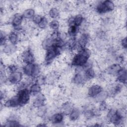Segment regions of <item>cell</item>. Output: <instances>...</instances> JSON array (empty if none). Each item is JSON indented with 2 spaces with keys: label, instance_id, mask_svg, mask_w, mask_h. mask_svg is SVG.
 <instances>
[{
  "label": "cell",
  "instance_id": "obj_1",
  "mask_svg": "<svg viewBox=\"0 0 127 127\" xmlns=\"http://www.w3.org/2000/svg\"><path fill=\"white\" fill-rule=\"evenodd\" d=\"M91 55V51L88 48H85L78 50L73 55L70 65L73 67L83 66L89 60Z\"/></svg>",
  "mask_w": 127,
  "mask_h": 127
},
{
  "label": "cell",
  "instance_id": "obj_2",
  "mask_svg": "<svg viewBox=\"0 0 127 127\" xmlns=\"http://www.w3.org/2000/svg\"><path fill=\"white\" fill-rule=\"evenodd\" d=\"M94 5V12L99 16L104 15L115 11L116 6L114 1L106 0L95 1Z\"/></svg>",
  "mask_w": 127,
  "mask_h": 127
},
{
  "label": "cell",
  "instance_id": "obj_3",
  "mask_svg": "<svg viewBox=\"0 0 127 127\" xmlns=\"http://www.w3.org/2000/svg\"><path fill=\"white\" fill-rule=\"evenodd\" d=\"M22 71L25 76L36 78L42 74V67L36 62L25 64L22 67Z\"/></svg>",
  "mask_w": 127,
  "mask_h": 127
},
{
  "label": "cell",
  "instance_id": "obj_4",
  "mask_svg": "<svg viewBox=\"0 0 127 127\" xmlns=\"http://www.w3.org/2000/svg\"><path fill=\"white\" fill-rule=\"evenodd\" d=\"M24 21L22 13L16 12L11 16L9 23L11 24L13 30L20 32L23 31Z\"/></svg>",
  "mask_w": 127,
  "mask_h": 127
},
{
  "label": "cell",
  "instance_id": "obj_5",
  "mask_svg": "<svg viewBox=\"0 0 127 127\" xmlns=\"http://www.w3.org/2000/svg\"><path fill=\"white\" fill-rule=\"evenodd\" d=\"M18 59L23 65L35 63V57L33 50L29 46L20 53L18 56Z\"/></svg>",
  "mask_w": 127,
  "mask_h": 127
},
{
  "label": "cell",
  "instance_id": "obj_6",
  "mask_svg": "<svg viewBox=\"0 0 127 127\" xmlns=\"http://www.w3.org/2000/svg\"><path fill=\"white\" fill-rule=\"evenodd\" d=\"M16 95L18 99L20 108L28 105V103L30 102L31 95L28 88L17 91Z\"/></svg>",
  "mask_w": 127,
  "mask_h": 127
},
{
  "label": "cell",
  "instance_id": "obj_7",
  "mask_svg": "<svg viewBox=\"0 0 127 127\" xmlns=\"http://www.w3.org/2000/svg\"><path fill=\"white\" fill-rule=\"evenodd\" d=\"M24 78V74L19 70L9 73L8 75V82L9 86H15Z\"/></svg>",
  "mask_w": 127,
  "mask_h": 127
},
{
  "label": "cell",
  "instance_id": "obj_8",
  "mask_svg": "<svg viewBox=\"0 0 127 127\" xmlns=\"http://www.w3.org/2000/svg\"><path fill=\"white\" fill-rule=\"evenodd\" d=\"M103 89V87L98 83L91 84L87 87L86 96L88 98L93 99Z\"/></svg>",
  "mask_w": 127,
  "mask_h": 127
},
{
  "label": "cell",
  "instance_id": "obj_9",
  "mask_svg": "<svg viewBox=\"0 0 127 127\" xmlns=\"http://www.w3.org/2000/svg\"><path fill=\"white\" fill-rule=\"evenodd\" d=\"M65 115L60 111H57L48 117V121L54 125H60L64 123Z\"/></svg>",
  "mask_w": 127,
  "mask_h": 127
},
{
  "label": "cell",
  "instance_id": "obj_10",
  "mask_svg": "<svg viewBox=\"0 0 127 127\" xmlns=\"http://www.w3.org/2000/svg\"><path fill=\"white\" fill-rule=\"evenodd\" d=\"M34 98L32 100V106L34 108H37L46 104L47 98V96L42 92L33 96Z\"/></svg>",
  "mask_w": 127,
  "mask_h": 127
},
{
  "label": "cell",
  "instance_id": "obj_11",
  "mask_svg": "<svg viewBox=\"0 0 127 127\" xmlns=\"http://www.w3.org/2000/svg\"><path fill=\"white\" fill-rule=\"evenodd\" d=\"M19 52L18 45L12 44L8 42L5 45L1 47V53L12 57Z\"/></svg>",
  "mask_w": 127,
  "mask_h": 127
},
{
  "label": "cell",
  "instance_id": "obj_12",
  "mask_svg": "<svg viewBox=\"0 0 127 127\" xmlns=\"http://www.w3.org/2000/svg\"><path fill=\"white\" fill-rule=\"evenodd\" d=\"M123 66L117 63H112L108 65L104 72L106 74L113 77H116L117 73Z\"/></svg>",
  "mask_w": 127,
  "mask_h": 127
},
{
  "label": "cell",
  "instance_id": "obj_13",
  "mask_svg": "<svg viewBox=\"0 0 127 127\" xmlns=\"http://www.w3.org/2000/svg\"><path fill=\"white\" fill-rule=\"evenodd\" d=\"M74 107V103L69 100L64 102L59 107V111L65 115H68Z\"/></svg>",
  "mask_w": 127,
  "mask_h": 127
},
{
  "label": "cell",
  "instance_id": "obj_14",
  "mask_svg": "<svg viewBox=\"0 0 127 127\" xmlns=\"http://www.w3.org/2000/svg\"><path fill=\"white\" fill-rule=\"evenodd\" d=\"M8 42L12 44L18 45L20 41V33L12 30L7 35Z\"/></svg>",
  "mask_w": 127,
  "mask_h": 127
},
{
  "label": "cell",
  "instance_id": "obj_15",
  "mask_svg": "<svg viewBox=\"0 0 127 127\" xmlns=\"http://www.w3.org/2000/svg\"><path fill=\"white\" fill-rule=\"evenodd\" d=\"M81 115V110L79 107H74L73 109L67 115L68 119L71 122H77Z\"/></svg>",
  "mask_w": 127,
  "mask_h": 127
},
{
  "label": "cell",
  "instance_id": "obj_16",
  "mask_svg": "<svg viewBox=\"0 0 127 127\" xmlns=\"http://www.w3.org/2000/svg\"><path fill=\"white\" fill-rule=\"evenodd\" d=\"M116 81L118 82L122 83L124 85L126 84L127 74V70L125 66H123L120 70L117 73L116 77Z\"/></svg>",
  "mask_w": 127,
  "mask_h": 127
},
{
  "label": "cell",
  "instance_id": "obj_17",
  "mask_svg": "<svg viewBox=\"0 0 127 127\" xmlns=\"http://www.w3.org/2000/svg\"><path fill=\"white\" fill-rule=\"evenodd\" d=\"M61 10L57 6H51L48 11V17L51 19H58L60 17Z\"/></svg>",
  "mask_w": 127,
  "mask_h": 127
},
{
  "label": "cell",
  "instance_id": "obj_18",
  "mask_svg": "<svg viewBox=\"0 0 127 127\" xmlns=\"http://www.w3.org/2000/svg\"><path fill=\"white\" fill-rule=\"evenodd\" d=\"M36 14L35 9L32 7L28 8L23 10L22 15L24 20L30 21L33 19Z\"/></svg>",
  "mask_w": 127,
  "mask_h": 127
},
{
  "label": "cell",
  "instance_id": "obj_19",
  "mask_svg": "<svg viewBox=\"0 0 127 127\" xmlns=\"http://www.w3.org/2000/svg\"><path fill=\"white\" fill-rule=\"evenodd\" d=\"M31 97L35 96L42 92V87L36 82L32 83L28 88Z\"/></svg>",
  "mask_w": 127,
  "mask_h": 127
},
{
  "label": "cell",
  "instance_id": "obj_20",
  "mask_svg": "<svg viewBox=\"0 0 127 127\" xmlns=\"http://www.w3.org/2000/svg\"><path fill=\"white\" fill-rule=\"evenodd\" d=\"M80 32V28L74 25L68 26L67 34L69 37L76 38Z\"/></svg>",
  "mask_w": 127,
  "mask_h": 127
},
{
  "label": "cell",
  "instance_id": "obj_21",
  "mask_svg": "<svg viewBox=\"0 0 127 127\" xmlns=\"http://www.w3.org/2000/svg\"><path fill=\"white\" fill-rule=\"evenodd\" d=\"M108 97L109 95L107 91L105 89H103L99 94H98L93 99L94 100V101L95 102L98 103L102 101H105Z\"/></svg>",
  "mask_w": 127,
  "mask_h": 127
},
{
  "label": "cell",
  "instance_id": "obj_22",
  "mask_svg": "<svg viewBox=\"0 0 127 127\" xmlns=\"http://www.w3.org/2000/svg\"><path fill=\"white\" fill-rule=\"evenodd\" d=\"M85 18L83 14L78 13L77 14L73 15V23L74 25L77 27H80L85 20Z\"/></svg>",
  "mask_w": 127,
  "mask_h": 127
},
{
  "label": "cell",
  "instance_id": "obj_23",
  "mask_svg": "<svg viewBox=\"0 0 127 127\" xmlns=\"http://www.w3.org/2000/svg\"><path fill=\"white\" fill-rule=\"evenodd\" d=\"M61 23L58 19H52L50 21L48 27L51 31H58L60 30Z\"/></svg>",
  "mask_w": 127,
  "mask_h": 127
},
{
  "label": "cell",
  "instance_id": "obj_24",
  "mask_svg": "<svg viewBox=\"0 0 127 127\" xmlns=\"http://www.w3.org/2000/svg\"><path fill=\"white\" fill-rule=\"evenodd\" d=\"M49 22L50 21H49L47 17L46 16H44L41 21L37 25V27L39 28V29H40V30H46L47 29V28H48Z\"/></svg>",
  "mask_w": 127,
  "mask_h": 127
},
{
  "label": "cell",
  "instance_id": "obj_25",
  "mask_svg": "<svg viewBox=\"0 0 127 127\" xmlns=\"http://www.w3.org/2000/svg\"><path fill=\"white\" fill-rule=\"evenodd\" d=\"M36 82L42 87L46 84V75L43 74H41L36 78Z\"/></svg>",
  "mask_w": 127,
  "mask_h": 127
},
{
  "label": "cell",
  "instance_id": "obj_26",
  "mask_svg": "<svg viewBox=\"0 0 127 127\" xmlns=\"http://www.w3.org/2000/svg\"><path fill=\"white\" fill-rule=\"evenodd\" d=\"M44 16V15L36 14L35 15V16H34V17L32 20V22L34 24V25H35L37 26V25L39 23V22L41 21V19H42V18Z\"/></svg>",
  "mask_w": 127,
  "mask_h": 127
},
{
  "label": "cell",
  "instance_id": "obj_27",
  "mask_svg": "<svg viewBox=\"0 0 127 127\" xmlns=\"http://www.w3.org/2000/svg\"><path fill=\"white\" fill-rule=\"evenodd\" d=\"M120 46H121L123 50H126L127 49V38L126 37L122 38L119 41Z\"/></svg>",
  "mask_w": 127,
  "mask_h": 127
}]
</instances>
